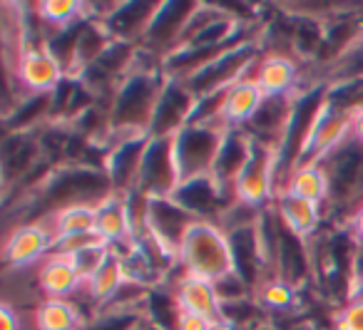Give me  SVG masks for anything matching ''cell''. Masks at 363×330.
<instances>
[{
  "mask_svg": "<svg viewBox=\"0 0 363 330\" xmlns=\"http://www.w3.org/2000/svg\"><path fill=\"white\" fill-rule=\"evenodd\" d=\"M172 330H209V320L197 313H189V310H179Z\"/></svg>",
  "mask_w": 363,
  "mask_h": 330,
  "instance_id": "27",
  "label": "cell"
},
{
  "mask_svg": "<svg viewBox=\"0 0 363 330\" xmlns=\"http://www.w3.org/2000/svg\"><path fill=\"white\" fill-rule=\"evenodd\" d=\"M348 115H351V140L363 144V105L348 110Z\"/></svg>",
  "mask_w": 363,
  "mask_h": 330,
  "instance_id": "30",
  "label": "cell"
},
{
  "mask_svg": "<svg viewBox=\"0 0 363 330\" xmlns=\"http://www.w3.org/2000/svg\"><path fill=\"white\" fill-rule=\"evenodd\" d=\"M249 77L262 87V92L267 97H291L308 90L303 85L301 62L296 57L279 55V52L262 50V55H259L254 70L249 72Z\"/></svg>",
  "mask_w": 363,
  "mask_h": 330,
  "instance_id": "8",
  "label": "cell"
},
{
  "mask_svg": "<svg viewBox=\"0 0 363 330\" xmlns=\"http://www.w3.org/2000/svg\"><path fill=\"white\" fill-rule=\"evenodd\" d=\"M45 219L50 224L52 234H55V241L70 239V236H80V234H92L95 231V206L90 204L65 206V209L55 211V214L45 216Z\"/></svg>",
  "mask_w": 363,
  "mask_h": 330,
  "instance_id": "22",
  "label": "cell"
},
{
  "mask_svg": "<svg viewBox=\"0 0 363 330\" xmlns=\"http://www.w3.org/2000/svg\"><path fill=\"white\" fill-rule=\"evenodd\" d=\"M272 209L279 216V221L284 224V229L296 236V239L306 241V244H311L328 224L326 206L298 199V196L291 194H277Z\"/></svg>",
  "mask_w": 363,
  "mask_h": 330,
  "instance_id": "10",
  "label": "cell"
},
{
  "mask_svg": "<svg viewBox=\"0 0 363 330\" xmlns=\"http://www.w3.org/2000/svg\"><path fill=\"white\" fill-rule=\"evenodd\" d=\"M333 330H363V295H353L333 313Z\"/></svg>",
  "mask_w": 363,
  "mask_h": 330,
  "instance_id": "25",
  "label": "cell"
},
{
  "mask_svg": "<svg viewBox=\"0 0 363 330\" xmlns=\"http://www.w3.org/2000/svg\"><path fill=\"white\" fill-rule=\"evenodd\" d=\"M30 330H87L90 315L80 303L67 298H43L28 310Z\"/></svg>",
  "mask_w": 363,
  "mask_h": 330,
  "instance_id": "17",
  "label": "cell"
},
{
  "mask_svg": "<svg viewBox=\"0 0 363 330\" xmlns=\"http://www.w3.org/2000/svg\"><path fill=\"white\" fill-rule=\"evenodd\" d=\"M182 186V171L177 161L174 137H150L142 154L140 176L135 191L147 199H174Z\"/></svg>",
  "mask_w": 363,
  "mask_h": 330,
  "instance_id": "3",
  "label": "cell"
},
{
  "mask_svg": "<svg viewBox=\"0 0 363 330\" xmlns=\"http://www.w3.org/2000/svg\"><path fill=\"white\" fill-rule=\"evenodd\" d=\"M348 140H351V115L343 107L333 105L331 95H328V107L323 110L321 120H318L316 130H313L311 140H308L301 164H308V161L321 164L326 157H331Z\"/></svg>",
  "mask_w": 363,
  "mask_h": 330,
  "instance_id": "11",
  "label": "cell"
},
{
  "mask_svg": "<svg viewBox=\"0 0 363 330\" xmlns=\"http://www.w3.org/2000/svg\"><path fill=\"white\" fill-rule=\"evenodd\" d=\"M252 149H254V140L244 130H229L227 135H224L222 149H219L217 164H214V171H212V179L217 181L229 196H234V186H237L249 157H252Z\"/></svg>",
  "mask_w": 363,
  "mask_h": 330,
  "instance_id": "15",
  "label": "cell"
},
{
  "mask_svg": "<svg viewBox=\"0 0 363 330\" xmlns=\"http://www.w3.org/2000/svg\"><path fill=\"white\" fill-rule=\"evenodd\" d=\"M6 82H11L23 97L55 95L67 80L62 65L45 45H26L16 57H6Z\"/></svg>",
  "mask_w": 363,
  "mask_h": 330,
  "instance_id": "2",
  "label": "cell"
},
{
  "mask_svg": "<svg viewBox=\"0 0 363 330\" xmlns=\"http://www.w3.org/2000/svg\"><path fill=\"white\" fill-rule=\"evenodd\" d=\"M197 221L174 199H157L150 204V239L177 263V254Z\"/></svg>",
  "mask_w": 363,
  "mask_h": 330,
  "instance_id": "7",
  "label": "cell"
},
{
  "mask_svg": "<svg viewBox=\"0 0 363 330\" xmlns=\"http://www.w3.org/2000/svg\"><path fill=\"white\" fill-rule=\"evenodd\" d=\"M35 283L40 290L43 298H67L72 300L82 288L80 273L72 266L70 256L60 254V251H52L48 258H43L35 266Z\"/></svg>",
  "mask_w": 363,
  "mask_h": 330,
  "instance_id": "14",
  "label": "cell"
},
{
  "mask_svg": "<svg viewBox=\"0 0 363 330\" xmlns=\"http://www.w3.org/2000/svg\"><path fill=\"white\" fill-rule=\"evenodd\" d=\"M177 271L219 283L234 273V254L229 234L217 221H197L177 254Z\"/></svg>",
  "mask_w": 363,
  "mask_h": 330,
  "instance_id": "1",
  "label": "cell"
},
{
  "mask_svg": "<svg viewBox=\"0 0 363 330\" xmlns=\"http://www.w3.org/2000/svg\"><path fill=\"white\" fill-rule=\"evenodd\" d=\"M28 310H18L13 305H0V330H26Z\"/></svg>",
  "mask_w": 363,
  "mask_h": 330,
  "instance_id": "26",
  "label": "cell"
},
{
  "mask_svg": "<svg viewBox=\"0 0 363 330\" xmlns=\"http://www.w3.org/2000/svg\"><path fill=\"white\" fill-rule=\"evenodd\" d=\"M160 6L162 3H117L115 13L105 23L110 38L117 42L142 45Z\"/></svg>",
  "mask_w": 363,
  "mask_h": 330,
  "instance_id": "16",
  "label": "cell"
},
{
  "mask_svg": "<svg viewBox=\"0 0 363 330\" xmlns=\"http://www.w3.org/2000/svg\"><path fill=\"white\" fill-rule=\"evenodd\" d=\"M227 132L229 130L222 125H189L174 137L182 184L189 179L212 176Z\"/></svg>",
  "mask_w": 363,
  "mask_h": 330,
  "instance_id": "4",
  "label": "cell"
},
{
  "mask_svg": "<svg viewBox=\"0 0 363 330\" xmlns=\"http://www.w3.org/2000/svg\"><path fill=\"white\" fill-rule=\"evenodd\" d=\"M279 191V152L269 144L254 142L252 157L234 186V199L252 209H269Z\"/></svg>",
  "mask_w": 363,
  "mask_h": 330,
  "instance_id": "5",
  "label": "cell"
},
{
  "mask_svg": "<svg viewBox=\"0 0 363 330\" xmlns=\"http://www.w3.org/2000/svg\"><path fill=\"white\" fill-rule=\"evenodd\" d=\"M298 293L294 285H289L281 278H267L257 290H254V298L264 308V313H289L291 308L298 305Z\"/></svg>",
  "mask_w": 363,
  "mask_h": 330,
  "instance_id": "23",
  "label": "cell"
},
{
  "mask_svg": "<svg viewBox=\"0 0 363 330\" xmlns=\"http://www.w3.org/2000/svg\"><path fill=\"white\" fill-rule=\"evenodd\" d=\"M33 13L45 28L48 38L52 33L67 30V28L77 25V23L87 21V3H72V0H43V3H33Z\"/></svg>",
  "mask_w": 363,
  "mask_h": 330,
  "instance_id": "21",
  "label": "cell"
},
{
  "mask_svg": "<svg viewBox=\"0 0 363 330\" xmlns=\"http://www.w3.org/2000/svg\"><path fill=\"white\" fill-rule=\"evenodd\" d=\"M194 107H197L194 92L184 82L167 77L150 127V137H177L184 127L192 125Z\"/></svg>",
  "mask_w": 363,
  "mask_h": 330,
  "instance_id": "9",
  "label": "cell"
},
{
  "mask_svg": "<svg viewBox=\"0 0 363 330\" xmlns=\"http://www.w3.org/2000/svg\"><path fill=\"white\" fill-rule=\"evenodd\" d=\"M296 100L298 95L291 97H264L262 107L254 115V120L244 127L249 137L259 144H269L279 152L284 142V135H286L289 125H291L294 110H296Z\"/></svg>",
  "mask_w": 363,
  "mask_h": 330,
  "instance_id": "12",
  "label": "cell"
},
{
  "mask_svg": "<svg viewBox=\"0 0 363 330\" xmlns=\"http://www.w3.org/2000/svg\"><path fill=\"white\" fill-rule=\"evenodd\" d=\"M264 92L252 77H244L237 85H232L224 92V105H222V125L227 130H244L254 115L259 112L264 102Z\"/></svg>",
  "mask_w": 363,
  "mask_h": 330,
  "instance_id": "18",
  "label": "cell"
},
{
  "mask_svg": "<svg viewBox=\"0 0 363 330\" xmlns=\"http://www.w3.org/2000/svg\"><path fill=\"white\" fill-rule=\"evenodd\" d=\"M209 330H239L237 325L232 323L229 318H214V320H209Z\"/></svg>",
  "mask_w": 363,
  "mask_h": 330,
  "instance_id": "31",
  "label": "cell"
},
{
  "mask_svg": "<svg viewBox=\"0 0 363 330\" xmlns=\"http://www.w3.org/2000/svg\"><path fill=\"white\" fill-rule=\"evenodd\" d=\"M95 234L107 246L122 244L132 239L130 214H127L125 194H110L95 206Z\"/></svg>",
  "mask_w": 363,
  "mask_h": 330,
  "instance_id": "20",
  "label": "cell"
},
{
  "mask_svg": "<svg viewBox=\"0 0 363 330\" xmlns=\"http://www.w3.org/2000/svg\"><path fill=\"white\" fill-rule=\"evenodd\" d=\"M110 258H112V249L105 244V241H95V244L70 254V261H72V266H75L77 273H80L82 283H87V280H90Z\"/></svg>",
  "mask_w": 363,
  "mask_h": 330,
  "instance_id": "24",
  "label": "cell"
},
{
  "mask_svg": "<svg viewBox=\"0 0 363 330\" xmlns=\"http://www.w3.org/2000/svg\"><path fill=\"white\" fill-rule=\"evenodd\" d=\"M252 330H279V328H277V325H274V323H269V320H267V323L257 325V328H252Z\"/></svg>",
  "mask_w": 363,
  "mask_h": 330,
  "instance_id": "32",
  "label": "cell"
},
{
  "mask_svg": "<svg viewBox=\"0 0 363 330\" xmlns=\"http://www.w3.org/2000/svg\"><path fill=\"white\" fill-rule=\"evenodd\" d=\"M169 293L179 310H189L207 320L222 318V298H219L217 283L212 280L174 271V278L169 280Z\"/></svg>",
  "mask_w": 363,
  "mask_h": 330,
  "instance_id": "13",
  "label": "cell"
},
{
  "mask_svg": "<svg viewBox=\"0 0 363 330\" xmlns=\"http://www.w3.org/2000/svg\"><path fill=\"white\" fill-rule=\"evenodd\" d=\"M55 234H52L48 219L21 221V224L11 226L6 234V244H3L6 271L33 268L55 251Z\"/></svg>",
  "mask_w": 363,
  "mask_h": 330,
  "instance_id": "6",
  "label": "cell"
},
{
  "mask_svg": "<svg viewBox=\"0 0 363 330\" xmlns=\"http://www.w3.org/2000/svg\"><path fill=\"white\" fill-rule=\"evenodd\" d=\"M328 191H331V184H328V174H326V169H323V164L308 161V164L294 166V169L284 176L277 194H291V196H298V199L326 206Z\"/></svg>",
  "mask_w": 363,
  "mask_h": 330,
  "instance_id": "19",
  "label": "cell"
},
{
  "mask_svg": "<svg viewBox=\"0 0 363 330\" xmlns=\"http://www.w3.org/2000/svg\"><path fill=\"white\" fill-rule=\"evenodd\" d=\"M363 288V244L356 246V254H353V295Z\"/></svg>",
  "mask_w": 363,
  "mask_h": 330,
  "instance_id": "29",
  "label": "cell"
},
{
  "mask_svg": "<svg viewBox=\"0 0 363 330\" xmlns=\"http://www.w3.org/2000/svg\"><path fill=\"white\" fill-rule=\"evenodd\" d=\"M343 229H348V234H351L353 239L358 241V244H363V201L351 211V214H348Z\"/></svg>",
  "mask_w": 363,
  "mask_h": 330,
  "instance_id": "28",
  "label": "cell"
}]
</instances>
